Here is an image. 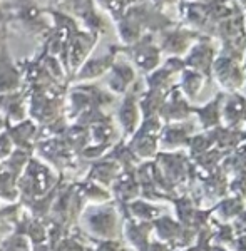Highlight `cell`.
<instances>
[{"label": "cell", "instance_id": "8", "mask_svg": "<svg viewBox=\"0 0 246 251\" xmlns=\"http://www.w3.org/2000/svg\"><path fill=\"white\" fill-rule=\"evenodd\" d=\"M188 126L177 124L168 129V132L163 136V141L168 143V146H181L184 143V139H188Z\"/></svg>", "mask_w": 246, "mask_h": 251}, {"label": "cell", "instance_id": "11", "mask_svg": "<svg viewBox=\"0 0 246 251\" xmlns=\"http://www.w3.org/2000/svg\"><path fill=\"white\" fill-rule=\"evenodd\" d=\"M245 29H246V14H245Z\"/></svg>", "mask_w": 246, "mask_h": 251}, {"label": "cell", "instance_id": "10", "mask_svg": "<svg viewBox=\"0 0 246 251\" xmlns=\"http://www.w3.org/2000/svg\"><path fill=\"white\" fill-rule=\"evenodd\" d=\"M183 2H201V0H183Z\"/></svg>", "mask_w": 246, "mask_h": 251}, {"label": "cell", "instance_id": "5", "mask_svg": "<svg viewBox=\"0 0 246 251\" xmlns=\"http://www.w3.org/2000/svg\"><path fill=\"white\" fill-rule=\"evenodd\" d=\"M161 49L151 42V37H146L139 42V52L136 55V62L144 71H154L161 64Z\"/></svg>", "mask_w": 246, "mask_h": 251}, {"label": "cell", "instance_id": "3", "mask_svg": "<svg viewBox=\"0 0 246 251\" xmlns=\"http://www.w3.org/2000/svg\"><path fill=\"white\" fill-rule=\"evenodd\" d=\"M199 32H196L191 27L166 29L161 35L159 49L164 54H171V57H184L189 49L195 46V42L199 39Z\"/></svg>", "mask_w": 246, "mask_h": 251}, {"label": "cell", "instance_id": "4", "mask_svg": "<svg viewBox=\"0 0 246 251\" xmlns=\"http://www.w3.org/2000/svg\"><path fill=\"white\" fill-rule=\"evenodd\" d=\"M221 119L231 127H236L238 123L246 119V97L236 92L224 96L223 106H221Z\"/></svg>", "mask_w": 246, "mask_h": 251}, {"label": "cell", "instance_id": "12", "mask_svg": "<svg viewBox=\"0 0 246 251\" xmlns=\"http://www.w3.org/2000/svg\"><path fill=\"white\" fill-rule=\"evenodd\" d=\"M243 87H246V80H245V86H243Z\"/></svg>", "mask_w": 246, "mask_h": 251}, {"label": "cell", "instance_id": "6", "mask_svg": "<svg viewBox=\"0 0 246 251\" xmlns=\"http://www.w3.org/2000/svg\"><path fill=\"white\" fill-rule=\"evenodd\" d=\"M204 75L199 72L193 71V69L184 67L183 72L179 74V91L183 92V96L186 99H195L201 92V89L204 86Z\"/></svg>", "mask_w": 246, "mask_h": 251}, {"label": "cell", "instance_id": "2", "mask_svg": "<svg viewBox=\"0 0 246 251\" xmlns=\"http://www.w3.org/2000/svg\"><path fill=\"white\" fill-rule=\"evenodd\" d=\"M216 55L218 50L211 35H199V39L195 42V46L189 49L183 60L188 69L199 72L204 77H211V69L213 64H215Z\"/></svg>", "mask_w": 246, "mask_h": 251}, {"label": "cell", "instance_id": "9", "mask_svg": "<svg viewBox=\"0 0 246 251\" xmlns=\"http://www.w3.org/2000/svg\"><path fill=\"white\" fill-rule=\"evenodd\" d=\"M181 0H154V5L158 7H164V5H174V3H179Z\"/></svg>", "mask_w": 246, "mask_h": 251}, {"label": "cell", "instance_id": "7", "mask_svg": "<svg viewBox=\"0 0 246 251\" xmlns=\"http://www.w3.org/2000/svg\"><path fill=\"white\" fill-rule=\"evenodd\" d=\"M224 94H218L211 102H208L204 107L195 109V112L199 117V123L203 124V127L211 129L215 126L220 124L221 121V106H223Z\"/></svg>", "mask_w": 246, "mask_h": 251}, {"label": "cell", "instance_id": "1", "mask_svg": "<svg viewBox=\"0 0 246 251\" xmlns=\"http://www.w3.org/2000/svg\"><path fill=\"white\" fill-rule=\"evenodd\" d=\"M211 75L216 79L220 87L224 89V91L228 92L240 91V89H243L246 80V71L243 67V60L218 52L215 64H213L211 69Z\"/></svg>", "mask_w": 246, "mask_h": 251}]
</instances>
